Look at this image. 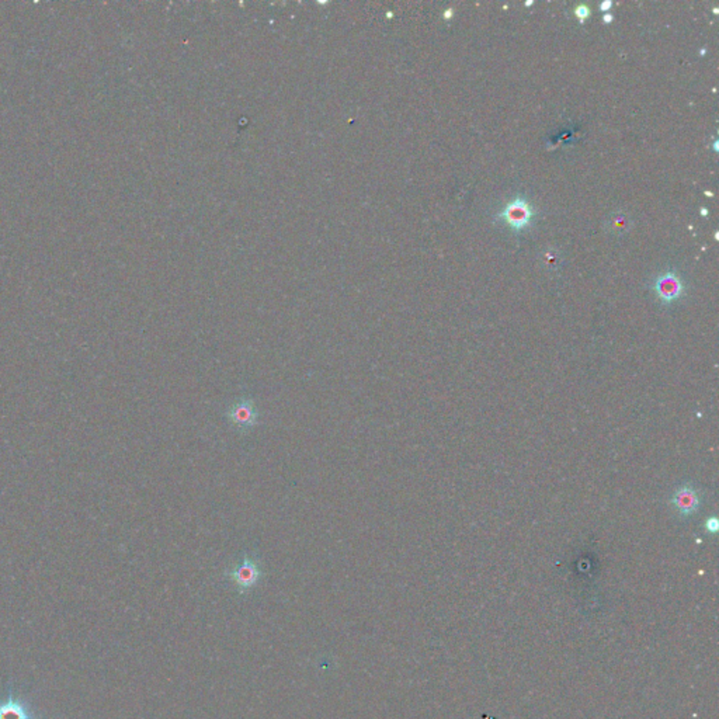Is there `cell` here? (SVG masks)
Here are the masks:
<instances>
[{"mask_svg": "<svg viewBox=\"0 0 719 719\" xmlns=\"http://www.w3.org/2000/svg\"><path fill=\"white\" fill-rule=\"evenodd\" d=\"M225 577L234 583L239 594L251 593L264 577V569L262 559L252 555H244L243 561L225 570Z\"/></svg>", "mask_w": 719, "mask_h": 719, "instance_id": "6da1fadb", "label": "cell"}, {"mask_svg": "<svg viewBox=\"0 0 719 719\" xmlns=\"http://www.w3.org/2000/svg\"><path fill=\"white\" fill-rule=\"evenodd\" d=\"M670 505L680 518L688 520L700 512L703 505V493L696 485L685 482L673 490Z\"/></svg>", "mask_w": 719, "mask_h": 719, "instance_id": "7a4b0ae2", "label": "cell"}, {"mask_svg": "<svg viewBox=\"0 0 719 719\" xmlns=\"http://www.w3.org/2000/svg\"><path fill=\"white\" fill-rule=\"evenodd\" d=\"M603 20H604L605 23H611V21H613V16H611L610 13H605L604 17H603Z\"/></svg>", "mask_w": 719, "mask_h": 719, "instance_id": "8fae6325", "label": "cell"}, {"mask_svg": "<svg viewBox=\"0 0 719 719\" xmlns=\"http://www.w3.org/2000/svg\"><path fill=\"white\" fill-rule=\"evenodd\" d=\"M0 719H30V711L16 698H9L0 704Z\"/></svg>", "mask_w": 719, "mask_h": 719, "instance_id": "8992f818", "label": "cell"}, {"mask_svg": "<svg viewBox=\"0 0 719 719\" xmlns=\"http://www.w3.org/2000/svg\"><path fill=\"white\" fill-rule=\"evenodd\" d=\"M704 527H705V531H707V533H709V534H716V533H718V527H719V521H718V518H716L715 516L708 517V518L705 520Z\"/></svg>", "mask_w": 719, "mask_h": 719, "instance_id": "52a82bcc", "label": "cell"}, {"mask_svg": "<svg viewBox=\"0 0 719 719\" xmlns=\"http://www.w3.org/2000/svg\"><path fill=\"white\" fill-rule=\"evenodd\" d=\"M533 216H534L533 207L524 199H520V197L507 203L503 211L499 214V218H502L505 223L514 231H521L524 228H527L531 224Z\"/></svg>", "mask_w": 719, "mask_h": 719, "instance_id": "277c9868", "label": "cell"}, {"mask_svg": "<svg viewBox=\"0 0 719 719\" xmlns=\"http://www.w3.org/2000/svg\"><path fill=\"white\" fill-rule=\"evenodd\" d=\"M613 227H614L618 232H620L621 229H627V228H628V220H627V218H625L624 215H617L616 219H614V223H613Z\"/></svg>", "mask_w": 719, "mask_h": 719, "instance_id": "9c48e42d", "label": "cell"}, {"mask_svg": "<svg viewBox=\"0 0 719 719\" xmlns=\"http://www.w3.org/2000/svg\"><path fill=\"white\" fill-rule=\"evenodd\" d=\"M611 6H613V3L610 2V0H604V2L600 5V9H601V12L605 13V12H608V10L611 9Z\"/></svg>", "mask_w": 719, "mask_h": 719, "instance_id": "30bf717a", "label": "cell"}, {"mask_svg": "<svg viewBox=\"0 0 719 719\" xmlns=\"http://www.w3.org/2000/svg\"><path fill=\"white\" fill-rule=\"evenodd\" d=\"M225 414L228 422L242 431L256 427L260 419V413L257 410L256 402L251 398L238 399L227 409Z\"/></svg>", "mask_w": 719, "mask_h": 719, "instance_id": "3957f363", "label": "cell"}, {"mask_svg": "<svg viewBox=\"0 0 719 719\" xmlns=\"http://www.w3.org/2000/svg\"><path fill=\"white\" fill-rule=\"evenodd\" d=\"M653 291L665 305H672L673 302L679 301L684 294L683 280L674 271H666L660 274L653 283Z\"/></svg>", "mask_w": 719, "mask_h": 719, "instance_id": "5b68a950", "label": "cell"}, {"mask_svg": "<svg viewBox=\"0 0 719 719\" xmlns=\"http://www.w3.org/2000/svg\"><path fill=\"white\" fill-rule=\"evenodd\" d=\"M575 16L579 17V21L583 24L585 20L590 16V9L586 5H580L579 8L575 9Z\"/></svg>", "mask_w": 719, "mask_h": 719, "instance_id": "ba28073f", "label": "cell"}]
</instances>
